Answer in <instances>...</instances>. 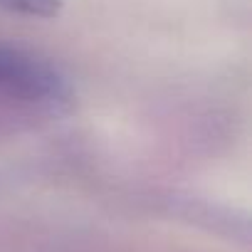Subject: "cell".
Instances as JSON below:
<instances>
[{"label": "cell", "mask_w": 252, "mask_h": 252, "mask_svg": "<svg viewBox=\"0 0 252 252\" xmlns=\"http://www.w3.org/2000/svg\"><path fill=\"white\" fill-rule=\"evenodd\" d=\"M72 87L55 64L32 52L0 45V101L60 114L72 106Z\"/></svg>", "instance_id": "6da1fadb"}, {"label": "cell", "mask_w": 252, "mask_h": 252, "mask_svg": "<svg viewBox=\"0 0 252 252\" xmlns=\"http://www.w3.org/2000/svg\"><path fill=\"white\" fill-rule=\"evenodd\" d=\"M60 8H62L60 0H0V10L23 15V18H40V20L57 18Z\"/></svg>", "instance_id": "7a4b0ae2"}]
</instances>
